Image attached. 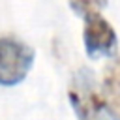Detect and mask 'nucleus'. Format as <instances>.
Instances as JSON below:
<instances>
[{"label": "nucleus", "instance_id": "nucleus-1", "mask_svg": "<svg viewBox=\"0 0 120 120\" xmlns=\"http://www.w3.org/2000/svg\"><path fill=\"white\" fill-rule=\"evenodd\" d=\"M68 98L77 120H109L92 69L79 68L71 75L68 84Z\"/></svg>", "mask_w": 120, "mask_h": 120}, {"label": "nucleus", "instance_id": "nucleus-3", "mask_svg": "<svg viewBox=\"0 0 120 120\" xmlns=\"http://www.w3.org/2000/svg\"><path fill=\"white\" fill-rule=\"evenodd\" d=\"M84 51L88 58L98 60L101 56H112L116 51V32L101 17V13H90L84 17V30H82Z\"/></svg>", "mask_w": 120, "mask_h": 120}, {"label": "nucleus", "instance_id": "nucleus-4", "mask_svg": "<svg viewBox=\"0 0 120 120\" xmlns=\"http://www.w3.org/2000/svg\"><path fill=\"white\" fill-rule=\"evenodd\" d=\"M101 101L111 120H120V54H116L103 69Z\"/></svg>", "mask_w": 120, "mask_h": 120}, {"label": "nucleus", "instance_id": "nucleus-2", "mask_svg": "<svg viewBox=\"0 0 120 120\" xmlns=\"http://www.w3.org/2000/svg\"><path fill=\"white\" fill-rule=\"evenodd\" d=\"M34 49L15 38H0V86L22 82L34 66Z\"/></svg>", "mask_w": 120, "mask_h": 120}, {"label": "nucleus", "instance_id": "nucleus-5", "mask_svg": "<svg viewBox=\"0 0 120 120\" xmlns=\"http://www.w3.org/2000/svg\"><path fill=\"white\" fill-rule=\"evenodd\" d=\"M68 4L73 13H77L79 17H86L90 13H99L107 6V0H68Z\"/></svg>", "mask_w": 120, "mask_h": 120}]
</instances>
